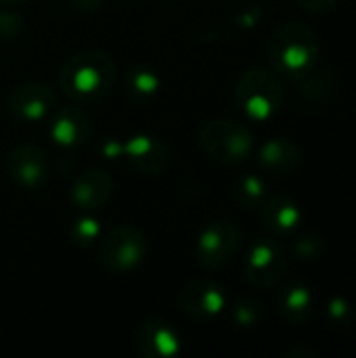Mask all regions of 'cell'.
I'll use <instances>...</instances> for the list:
<instances>
[{"label": "cell", "mask_w": 356, "mask_h": 358, "mask_svg": "<svg viewBox=\"0 0 356 358\" xmlns=\"http://www.w3.org/2000/svg\"><path fill=\"white\" fill-rule=\"evenodd\" d=\"M113 193L111 176L101 168H86L69 187V201L80 212H97L107 206Z\"/></svg>", "instance_id": "cell-11"}, {"label": "cell", "mask_w": 356, "mask_h": 358, "mask_svg": "<svg viewBox=\"0 0 356 358\" xmlns=\"http://www.w3.org/2000/svg\"><path fill=\"white\" fill-rule=\"evenodd\" d=\"M159 73L149 65H132L124 73V92L132 101H149L159 92Z\"/></svg>", "instance_id": "cell-19"}, {"label": "cell", "mask_w": 356, "mask_h": 358, "mask_svg": "<svg viewBox=\"0 0 356 358\" xmlns=\"http://www.w3.org/2000/svg\"><path fill=\"white\" fill-rule=\"evenodd\" d=\"M57 105V94L44 82H25L10 90L6 99V109L13 117L34 124L46 120Z\"/></svg>", "instance_id": "cell-9"}, {"label": "cell", "mask_w": 356, "mask_h": 358, "mask_svg": "<svg viewBox=\"0 0 356 358\" xmlns=\"http://www.w3.org/2000/svg\"><path fill=\"white\" fill-rule=\"evenodd\" d=\"M302 162V151L300 147L285 136L271 138L262 145L258 151V164L262 172H266L273 178H283L290 176Z\"/></svg>", "instance_id": "cell-15"}, {"label": "cell", "mask_w": 356, "mask_h": 358, "mask_svg": "<svg viewBox=\"0 0 356 358\" xmlns=\"http://www.w3.org/2000/svg\"><path fill=\"white\" fill-rule=\"evenodd\" d=\"M287 273V252L275 239H258L243 260V275L258 289L275 287Z\"/></svg>", "instance_id": "cell-7"}, {"label": "cell", "mask_w": 356, "mask_h": 358, "mask_svg": "<svg viewBox=\"0 0 356 358\" xmlns=\"http://www.w3.org/2000/svg\"><path fill=\"white\" fill-rule=\"evenodd\" d=\"M6 170L17 187L25 191H38L50 176V159L40 145L19 143L6 157Z\"/></svg>", "instance_id": "cell-8"}, {"label": "cell", "mask_w": 356, "mask_h": 358, "mask_svg": "<svg viewBox=\"0 0 356 358\" xmlns=\"http://www.w3.org/2000/svg\"><path fill=\"white\" fill-rule=\"evenodd\" d=\"M327 252V243L321 235H315V233H308V235H302L298 239H294L292 243V254L302 260V262H313V260H319L323 254Z\"/></svg>", "instance_id": "cell-23"}, {"label": "cell", "mask_w": 356, "mask_h": 358, "mask_svg": "<svg viewBox=\"0 0 356 358\" xmlns=\"http://www.w3.org/2000/svg\"><path fill=\"white\" fill-rule=\"evenodd\" d=\"M136 350L143 358H174L180 355L183 344L176 329L164 319H147L136 331Z\"/></svg>", "instance_id": "cell-13"}, {"label": "cell", "mask_w": 356, "mask_h": 358, "mask_svg": "<svg viewBox=\"0 0 356 358\" xmlns=\"http://www.w3.org/2000/svg\"><path fill=\"white\" fill-rule=\"evenodd\" d=\"M235 105L252 122L271 120L283 105V86L275 71L252 67L235 84Z\"/></svg>", "instance_id": "cell-3"}, {"label": "cell", "mask_w": 356, "mask_h": 358, "mask_svg": "<svg viewBox=\"0 0 356 358\" xmlns=\"http://www.w3.org/2000/svg\"><path fill=\"white\" fill-rule=\"evenodd\" d=\"M178 306L193 319H212L227 308V296L218 283L199 279L183 287L178 294Z\"/></svg>", "instance_id": "cell-12"}, {"label": "cell", "mask_w": 356, "mask_h": 358, "mask_svg": "<svg viewBox=\"0 0 356 358\" xmlns=\"http://www.w3.org/2000/svg\"><path fill=\"white\" fill-rule=\"evenodd\" d=\"M300 8L308 10V13H325L329 8L336 6L338 0H296Z\"/></svg>", "instance_id": "cell-28"}, {"label": "cell", "mask_w": 356, "mask_h": 358, "mask_svg": "<svg viewBox=\"0 0 356 358\" xmlns=\"http://www.w3.org/2000/svg\"><path fill=\"white\" fill-rule=\"evenodd\" d=\"M325 315L334 329H348L355 323V308H353L350 300H346L342 296H336L327 302Z\"/></svg>", "instance_id": "cell-24"}, {"label": "cell", "mask_w": 356, "mask_h": 358, "mask_svg": "<svg viewBox=\"0 0 356 358\" xmlns=\"http://www.w3.org/2000/svg\"><path fill=\"white\" fill-rule=\"evenodd\" d=\"M300 355H302V350H294V352H290L287 357H300ZM306 355H308L311 358L315 357V352H306Z\"/></svg>", "instance_id": "cell-31"}, {"label": "cell", "mask_w": 356, "mask_h": 358, "mask_svg": "<svg viewBox=\"0 0 356 358\" xmlns=\"http://www.w3.org/2000/svg\"><path fill=\"white\" fill-rule=\"evenodd\" d=\"M124 157L143 174H164L172 164L170 147L153 134H136L124 141Z\"/></svg>", "instance_id": "cell-10"}, {"label": "cell", "mask_w": 356, "mask_h": 358, "mask_svg": "<svg viewBox=\"0 0 356 358\" xmlns=\"http://www.w3.org/2000/svg\"><path fill=\"white\" fill-rule=\"evenodd\" d=\"M48 134L59 147H78L92 134V120L82 107H59L48 115Z\"/></svg>", "instance_id": "cell-14"}, {"label": "cell", "mask_w": 356, "mask_h": 358, "mask_svg": "<svg viewBox=\"0 0 356 358\" xmlns=\"http://www.w3.org/2000/svg\"><path fill=\"white\" fill-rule=\"evenodd\" d=\"M67 2H69V8H71V10L86 15V13H94V10H99L101 6H105L107 0H67Z\"/></svg>", "instance_id": "cell-27"}, {"label": "cell", "mask_w": 356, "mask_h": 358, "mask_svg": "<svg viewBox=\"0 0 356 358\" xmlns=\"http://www.w3.org/2000/svg\"><path fill=\"white\" fill-rule=\"evenodd\" d=\"M340 92V78L332 69L313 67L304 78H300V96L313 105H327Z\"/></svg>", "instance_id": "cell-17"}, {"label": "cell", "mask_w": 356, "mask_h": 358, "mask_svg": "<svg viewBox=\"0 0 356 358\" xmlns=\"http://www.w3.org/2000/svg\"><path fill=\"white\" fill-rule=\"evenodd\" d=\"M241 250V231L229 220H214L197 239L195 256L201 268L222 271L229 266Z\"/></svg>", "instance_id": "cell-6"}, {"label": "cell", "mask_w": 356, "mask_h": 358, "mask_svg": "<svg viewBox=\"0 0 356 358\" xmlns=\"http://www.w3.org/2000/svg\"><path fill=\"white\" fill-rule=\"evenodd\" d=\"M118 80L113 59L103 50H82L63 61L59 69V88L73 103H92L103 99Z\"/></svg>", "instance_id": "cell-1"}, {"label": "cell", "mask_w": 356, "mask_h": 358, "mask_svg": "<svg viewBox=\"0 0 356 358\" xmlns=\"http://www.w3.org/2000/svg\"><path fill=\"white\" fill-rule=\"evenodd\" d=\"M258 21H260V10L256 6H250V8L241 10L239 17H237V23L243 25V27H254Z\"/></svg>", "instance_id": "cell-29"}, {"label": "cell", "mask_w": 356, "mask_h": 358, "mask_svg": "<svg viewBox=\"0 0 356 358\" xmlns=\"http://www.w3.org/2000/svg\"><path fill=\"white\" fill-rule=\"evenodd\" d=\"M266 197V182L258 174H243L235 185V201L243 210H260Z\"/></svg>", "instance_id": "cell-20"}, {"label": "cell", "mask_w": 356, "mask_h": 358, "mask_svg": "<svg viewBox=\"0 0 356 358\" xmlns=\"http://www.w3.org/2000/svg\"><path fill=\"white\" fill-rule=\"evenodd\" d=\"M313 308H315L313 292L302 283L285 287L279 296V313L283 315L285 321L294 325L306 323L313 315Z\"/></svg>", "instance_id": "cell-18"}, {"label": "cell", "mask_w": 356, "mask_h": 358, "mask_svg": "<svg viewBox=\"0 0 356 358\" xmlns=\"http://www.w3.org/2000/svg\"><path fill=\"white\" fill-rule=\"evenodd\" d=\"M273 69L292 78H304L319 59V40L313 27L302 21H287L275 29L269 42Z\"/></svg>", "instance_id": "cell-2"}, {"label": "cell", "mask_w": 356, "mask_h": 358, "mask_svg": "<svg viewBox=\"0 0 356 358\" xmlns=\"http://www.w3.org/2000/svg\"><path fill=\"white\" fill-rule=\"evenodd\" d=\"M23 29V19L17 10L10 6L0 8V38L2 40H15Z\"/></svg>", "instance_id": "cell-25"}, {"label": "cell", "mask_w": 356, "mask_h": 358, "mask_svg": "<svg viewBox=\"0 0 356 358\" xmlns=\"http://www.w3.org/2000/svg\"><path fill=\"white\" fill-rule=\"evenodd\" d=\"M149 254L147 235L132 224H120L103 233L97 241L99 262L111 273L136 271Z\"/></svg>", "instance_id": "cell-5"}, {"label": "cell", "mask_w": 356, "mask_h": 358, "mask_svg": "<svg viewBox=\"0 0 356 358\" xmlns=\"http://www.w3.org/2000/svg\"><path fill=\"white\" fill-rule=\"evenodd\" d=\"M231 315H233V321H235L237 327L254 329L264 319V304L254 296H241V298L235 300V304L231 308Z\"/></svg>", "instance_id": "cell-21"}, {"label": "cell", "mask_w": 356, "mask_h": 358, "mask_svg": "<svg viewBox=\"0 0 356 358\" xmlns=\"http://www.w3.org/2000/svg\"><path fill=\"white\" fill-rule=\"evenodd\" d=\"M27 0H0V6H10V8H15V6H21V4H25Z\"/></svg>", "instance_id": "cell-30"}, {"label": "cell", "mask_w": 356, "mask_h": 358, "mask_svg": "<svg viewBox=\"0 0 356 358\" xmlns=\"http://www.w3.org/2000/svg\"><path fill=\"white\" fill-rule=\"evenodd\" d=\"M101 235H103L101 222L94 216H90V212H84V216L73 220V224L69 227V237H71L73 245L82 248V250L97 245Z\"/></svg>", "instance_id": "cell-22"}, {"label": "cell", "mask_w": 356, "mask_h": 358, "mask_svg": "<svg viewBox=\"0 0 356 358\" xmlns=\"http://www.w3.org/2000/svg\"><path fill=\"white\" fill-rule=\"evenodd\" d=\"M99 151H101V155L107 157V159H118V157L124 155V143H120L118 138H107V141L101 143Z\"/></svg>", "instance_id": "cell-26"}, {"label": "cell", "mask_w": 356, "mask_h": 358, "mask_svg": "<svg viewBox=\"0 0 356 358\" xmlns=\"http://www.w3.org/2000/svg\"><path fill=\"white\" fill-rule=\"evenodd\" d=\"M204 151L225 166H239L254 153L252 130L237 120H212L199 132Z\"/></svg>", "instance_id": "cell-4"}, {"label": "cell", "mask_w": 356, "mask_h": 358, "mask_svg": "<svg viewBox=\"0 0 356 358\" xmlns=\"http://www.w3.org/2000/svg\"><path fill=\"white\" fill-rule=\"evenodd\" d=\"M260 214H262V222L266 224V229L279 235H287L296 231L298 224L302 222V212L298 203L285 195L266 197V201L260 208Z\"/></svg>", "instance_id": "cell-16"}]
</instances>
